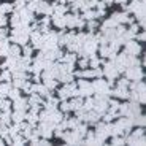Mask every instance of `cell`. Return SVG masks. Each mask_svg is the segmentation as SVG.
<instances>
[{"label": "cell", "instance_id": "6da1fadb", "mask_svg": "<svg viewBox=\"0 0 146 146\" xmlns=\"http://www.w3.org/2000/svg\"><path fill=\"white\" fill-rule=\"evenodd\" d=\"M30 38V27L29 24H19L15 29L11 30V41L18 44H24L27 43V40Z\"/></svg>", "mask_w": 146, "mask_h": 146}, {"label": "cell", "instance_id": "7a4b0ae2", "mask_svg": "<svg viewBox=\"0 0 146 146\" xmlns=\"http://www.w3.org/2000/svg\"><path fill=\"white\" fill-rule=\"evenodd\" d=\"M94 88V94H97L99 97H106L110 92V83H106L105 80H97L92 83Z\"/></svg>", "mask_w": 146, "mask_h": 146}, {"label": "cell", "instance_id": "3957f363", "mask_svg": "<svg viewBox=\"0 0 146 146\" xmlns=\"http://www.w3.org/2000/svg\"><path fill=\"white\" fill-rule=\"evenodd\" d=\"M78 95H83V97H91L92 94H94V88H92V83H89V81L86 80H80V83H78Z\"/></svg>", "mask_w": 146, "mask_h": 146}, {"label": "cell", "instance_id": "277c9868", "mask_svg": "<svg viewBox=\"0 0 146 146\" xmlns=\"http://www.w3.org/2000/svg\"><path fill=\"white\" fill-rule=\"evenodd\" d=\"M125 78L127 80H133V81H138L143 78V72L138 65H132V67H127L125 68Z\"/></svg>", "mask_w": 146, "mask_h": 146}, {"label": "cell", "instance_id": "5b68a950", "mask_svg": "<svg viewBox=\"0 0 146 146\" xmlns=\"http://www.w3.org/2000/svg\"><path fill=\"white\" fill-rule=\"evenodd\" d=\"M94 111H97V113L102 116L105 111H108V102H106V97H99V99L94 100Z\"/></svg>", "mask_w": 146, "mask_h": 146}, {"label": "cell", "instance_id": "8992f818", "mask_svg": "<svg viewBox=\"0 0 146 146\" xmlns=\"http://www.w3.org/2000/svg\"><path fill=\"white\" fill-rule=\"evenodd\" d=\"M19 18H21V24H30V22L33 21V11H30L29 8H21V10L18 11Z\"/></svg>", "mask_w": 146, "mask_h": 146}, {"label": "cell", "instance_id": "52a82bcc", "mask_svg": "<svg viewBox=\"0 0 146 146\" xmlns=\"http://www.w3.org/2000/svg\"><path fill=\"white\" fill-rule=\"evenodd\" d=\"M103 75H105L106 78H108L110 81H113L114 78L117 76V75H119V70L116 68V65H114L113 62H108L105 65V70H103Z\"/></svg>", "mask_w": 146, "mask_h": 146}, {"label": "cell", "instance_id": "ba28073f", "mask_svg": "<svg viewBox=\"0 0 146 146\" xmlns=\"http://www.w3.org/2000/svg\"><path fill=\"white\" fill-rule=\"evenodd\" d=\"M140 51H141V48H140V44L137 43V41H130V40L125 41V52H127V54L137 56Z\"/></svg>", "mask_w": 146, "mask_h": 146}, {"label": "cell", "instance_id": "9c48e42d", "mask_svg": "<svg viewBox=\"0 0 146 146\" xmlns=\"http://www.w3.org/2000/svg\"><path fill=\"white\" fill-rule=\"evenodd\" d=\"M113 95L116 99H129V88H116L113 91Z\"/></svg>", "mask_w": 146, "mask_h": 146}, {"label": "cell", "instance_id": "30bf717a", "mask_svg": "<svg viewBox=\"0 0 146 146\" xmlns=\"http://www.w3.org/2000/svg\"><path fill=\"white\" fill-rule=\"evenodd\" d=\"M27 106H29V103H27L26 99H21V97H18V99L15 100V110H19V111H26Z\"/></svg>", "mask_w": 146, "mask_h": 146}, {"label": "cell", "instance_id": "8fae6325", "mask_svg": "<svg viewBox=\"0 0 146 146\" xmlns=\"http://www.w3.org/2000/svg\"><path fill=\"white\" fill-rule=\"evenodd\" d=\"M21 48L18 46V44H11L10 48H8V56L10 57H15V59H18V57H21Z\"/></svg>", "mask_w": 146, "mask_h": 146}, {"label": "cell", "instance_id": "7c38bea8", "mask_svg": "<svg viewBox=\"0 0 146 146\" xmlns=\"http://www.w3.org/2000/svg\"><path fill=\"white\" fill-rule=\"evenodd\" d=\"M52 22H54V26L59 27V29L65 27V18H64L62 15H59V13H56V15L52 16Z\"/></svg>", "mask_w": 146, "mask_h": 146}, {"label": "cell", "instance_id": "4fadbf2b", "mask_svg": "<svg viewBox=\"0 0 146 146\" xmlns=\"http://www.w3.org/2000/svg\"><path fill=\"white\" fill-rule=\"evenodd\" d=\"M24 117H26V113H24V111L15 110V113H13V121H15V122H22Z\"/></svg>", "mask_w": 146, "mask_h": 146}, {"label": "cell", "instance_id": "5bb4252c", "mask_svg": "<svg viewBox=\"0 0 146 146\" xmlns=\"http://www.w3.org/2000/svg\"><path fill=\"white\" fill-rule=\"evenodd\" d=\"M19 92H21V91H19V88H13V86H11V88H10V91H8V97H10V99L11 100H16V99H18V97H21V95H19Z\"/></svg>", "mask_w": 146, "mask_h": 146}, {"label": "cell", "instance_id": "9a60e30c", "mask_svg": "<svg viewBox=\"0 0 146 146\" xmlns=\"http://www.w3.org/2000/svg\"><path fill=\"white\" fill-rule=\"evenodd\" d=\"M10 88H11V83H8V81H7V83H3V84H0V99L8 94Z\"/></svg>", "mask_w": 146, "mask_h": 146}, {"label": "cell", "instance_id": "2e32d148", "mask_svg": "<svg viewBox=\"0 0 146 146\" xmlns=\"http://www.w3.org/2000/svg\"><path fill=\"white\" fill-rule=\"evenodd\" d=\"M62 62L64 64H75V60H76V57H75V54H72V52H70V54H65V56H62Z\"/></svg>", "mask_w": 146, "mask_h": 146}, {"label": "cell", "instance_id": "e0dca14e", "mask_svg": "<svg viewBox=\"0 0 146 146\" xmlns=\"http://www.w3.org/2000/svg\"><path fill=\"white\" fill-rule=\"evenodd\" d=\"M13 10H15V8H13V5H10V3H2V5H0V13H2V15L11 13Z\"/></svg>", "mask_w": 146, "mask_h": 146}, {"label": "cell", "instance_id": "ac0fdd59", "mask_svg": "<svg viewBox=\"0 0 146 146\" xmlns=\"http://www.w3.org/2000/svg\"><path fill=\"white\" fill-rule=\"evenodd\" d=\"M70 106H72V110H81L83 108V100L81 99H75L70 102Z\"/></svg>", "mask_w": 146, "mask_h": 146}, {"label": "cell", "instance_id": "d6986e66", "mask_svg": "<svg viewBox=\"0 0 146 146\" xmlns=\"http://www.w3.org/2000/svg\"><path fill=\"white\" fill-rule=\"evenodd\" d=\"M19 24H21V18H19L18 13H15V15L11 16V26L16 27V26H19Z\"/></svg>", "mask_w": 146, "mask_h": 146}, {"label": "cell", "instance_id": "ffe728a7", "mask_svg": "<svg viewBox=\"0 0 146 146\" xmlns=\"http://www.w3.org/2000/svg\"><path fill=\"white\" fill-rule=\"evenodd\" d=\"M83 108L84 110H92V108H94V100L88 99L86 102H83Z\"/></svg>", "mask_w": 146, "mask_h": 146}, {"label": "cell", "instance_id": "44dd1931", "mask_svg": "<svg viewBox=\"0 0 146 146\" xmlns=\"http://www.w3.org/2000/svg\"><path fill=\"white\" fill-rule=\"evenodd\" d=\"M129 84H130V80H127V78H122V80L117 83V88H129Z\"/></svg>", "mask_w": 146, "mask_h": 146}, {"label": "cell", "instance_id": "7402d4cb", "mask_svg": "<svg viewBox=\"0 0 146 146\" xmlns=\"http://www.w3.org/2000/svg\"><path fill=\"white\" fill-rule=\"evenodd\" d=\"M60 110H62V111H70V110H72V106H70V102H67V100H62V103H60Z\"/></svg>", "mask_w": 146, "mask_h": 146}, {"label": "cell", "instance_id": "603a6c76", "mask_svg": "<svg viewBox=\"0 0 146 146\" xmlns=\"http://www.w3.org/2000/svg\"><path fill=\"white\" fill-rule=\"evenodd\" d=\"M88 65H91L92 68H97V67L100 65V59H97V57H92V59H91V62H89Z\"/></svg>", "mask_w": 146, "mask_h": 146}, {"label": "cell", "instance_id": "cb8c5ba5", "mask_svg": "<svg viewBox=\"0 0 146 146\" xmlns=\"http://www.w3.org/2000/svg\"><path fill=\"white\" fill-rule=\"evenodd\" d=\"M10 76H11V72H3L2 73V76H0V81H10Z\"/></svg>", "mask_w": 146, "mask_h": 146}, {"label": "cell", "instance_id": "d4e9b609", "mask_svg": "<svg viewBox=\"0 0 146 146\" xmlns=\"http://www.w3.org/2000/svg\"><path fill=\"white\" fill-rule=\"evenodd\" d=\"M88 64H89L88 56H84V59H83V60H80V67H81V68H86V67H88Z\"/></svg>", "mask_w": 146, "mask_h": 146}, {"label": "cell", "instance_id": "484cf974", "mask_svg": "<svg viewBox=\"0 0 146 146\" xmlns=\"http://www.w3.org/2000/svg\"><path fill=\"white\" fill-rule=\"evenodd\" d=\"M95 27H97V22L92 21V19H89V22H88V29H89V30H92V29H95Z\"/></svg>", "mask_w": 146, "mask_h": 146}, {"label": "cell", "instance_id": "4316f807", "mask_svg": "<svg viewBox=\"0 0 146 146\" xmlns=\"http://www.w3.org/2000/svg\"><path fill=\"white\" fill-rule=\"evenodd\" d=\"M129 32H130V33H133V35H135V33L138 32V26H137V24H132V27H130V29H129Z\"/></svg>", "mask_w": 146, "mask_h": 146}, {"label": "cell", "instance_id": "83f0119b", "mask_svg": "<svg viewBox=\"0 0 146 146\" xmlns=\"http://www.w3.org/2000/svg\"><path fill=\"white\" fill-rule=\"evenodd\" d=\"M5 24H7V18H5V15H2V13H0V27L5 26Z\"/></svg>", "mask_w": 146, "mask_h": 146}, {"label": "cell", "instance_id": "f1b7e54d", "mask_svg": "<svg viewBox=\"0 0 146 146\" xmlns=\"http://www.w3.org/2000/svg\"><path fill=\"white\" fill-rule=\"evenodd\" d=\"M24 54L30 56V54H32V48H30V46H24Z\"/></svg>", "mask_w": 146, "mask_h": 146}, {"label": "cell", "instance_id": "f546056e", "mask_svg": "<svg viewBox=\"0 0 146 146\" xmlns=\"http://www.w3.org/2000/svg\"><path fill=\"white\" fill-rule=\"evenodd\" d=\"M135 35H137V38H140V41H145V32H141L140 35H138V33H135Z\"/></svg>", "mask_w": 146, "mask_h": 146}, {"label": "cell", "instance_id": "4dcf8cb0", "mask_svg": "<svg viewBox=\"0 0 146 146\" xmlns=\"http://www.w3.org/2000/svg\"><path fill=\"white\" fill-rule=\"evenodd\" d=\"M113 2H119V3H124L125 0H113Z\"/></svg>", "mask_w": 146, "mask_h": 146}, {"label": "cell", "instance_id": "1f68e13d", "mask_svg": "<svg viewBox=\"0 0 146 146\" xmlns=\"http://www.w3.org/2000/svg\"><path fill=\"white\" fill-rule=\"evenodd\" d=\"M3 143H5V141H3V138H2V137H0V146L3 145Z\"/></svg>", "mask_w": 146, "mask_h": 146}]
</instances>
